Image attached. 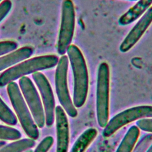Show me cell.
<instances>
[{"label": "cell", "mask_w": 152, "mask_h": 152, "mask_svg": "<svg viewBox=\"0 0 152 152\" xmlns=\"http://www.w3.org/2000/svg\"><path fill=\"white\" fill-rule=\"evenodd\" d=\"M56 127V152H68L69 134L68 121L64 109L57 106L55 109Z\"/></svg>", "instance_id": "11"}, {"label": "cell", "mask_w": 152, "mask_h": 152, "mask_svg": "<svg viewBox=\"0 0 152 152\" xmlns=\"http://www.w3.org/2000/svg\"><path fill=\"white\" fill-rule=\"evenodd\" d=\"M146 152H152V143H151V144L149 146V147H148V149L147 150Z\"/></svg>", "instance_id": "24"}, {"label": "cell", "mask_w": 152, "mask_h": 152, "mask_svg": "<svg viewBox=\"0 0 152 152\" xmlns=\"http://www.w3.org/2000/svg\"><path fill=\"white\" fill-rule=\"evenodd\" d=\"M152 23V6L140 17L119 45V50L125 53L131 50L141 39Z\"/></svg>", "instance_id": "10"}, {"label": "cell", "mask_w": 152, "mask_h": 152, "mask_svg": "<svg viewBox=\"0 0 152 152\" xmlns=\"http://www.w3.org/2000/svg\"><path fill=\"white\" fill-rule=\"evenodd\" d=\"M18 44L13 40H4L0 42V56L10 53L17 49Z\"/></svg>", "instance_id": "20"}, {"label": "cell", "mask_w": 152, "mask_h": 152, "mask_svg": "<svg viewBox=\"0 0 152 152\" xmlns=\"http://www.w3.org/2000/svg\"><path fill=\"white\" fill-rule=\"evenodd\" d=\"M5 144V142L4 141H0V147H2Z\"/></svg>", "instance_id": "25"}, {"label": "cell", "mask_w": 152, "mask_h": 152, "mask_svg": "<svg viewBox=\"0 0 152 152\" xmlns=\"http://www.w3.org/2000/svg\"><path fill=\"white\" fill-rule=\"evenodd\" d=\"M69 59L64 55L59 59L55 72V88L58 100L62 108L72 118L77 116L78 112L71 99L67 81Z\"/></svg>", "instance_id": "6"}, {"label": "cell", "mask_w": 152, "mask_h": 152, "mask_svg": "<svg viewBox=\"0 0 152 152\" xmlns=\"http://www.w3.org/2000/svg\"><path fill=\"white\" fill-rule=\"evenodd\" d=\"M74 77L73 103L75 107H81L86 102L88 90V73L87 66L80 49L71 44L67 49Z\"/></svg>", "instance_id": "1"}, {"label": "cell", "mask_w": 152, "mask_h": 152, "mask_svg": "<svg viewBox=\"0 0 152 152\" xmlns=\"http://www.w3.org/2000/svg\"><path fill=\"white\" fill-rule=\"evenodd\" d=\"M152 118V106L142 105L126 109L113 116L104 126L103 135L108 138L122 126L133 121Z\"/></svg>", "instance_id": "7"}, {"label": "cell", "mask_w": 152, "mask_h": 152, "mask_svg": "<svg viewBox=\"0 0 152 152\" xmlns=\"http://www.w3.org/2000/svg\"><path fill=\"white\" fill-rule=\"evenodd\" d=\"M152 143V133L147 134L144 135L139 140L135 147H134L131 152H146L149 146Z\"/></svg>", "instance_id": "19"}, {"label": "cell", "mask_w": 152, "mask_h": 152, "mask_svg": "<svg viewBox=\"0 0 152 152\" xmlns=\"http://www.w3.org/2000/svg\"><path fill=\"white\" fill-rule=\"evenodd\" d=\"M25 152H33V151L32 150H30V149H29V150H26Z\"/></svg>", "instance_id": "26"}, {"label": "cell", "mask_w": 152, "mask_h": 152, "mask_svg": "<svg viewBox=\"0 0 152 152\" xmlns=\"http://www.w3.org/2000/svg\"><path fill=\"white\" fill-rule=\"evenodd\" d=\"M2 1V0H0V3H1Z\"/></svg>", "instance_id": "28"}, {"label": "cell", "mask_w": 152, "mask_h": 152, "mask_svg": "<svg viewBox=\"0 0 152 152\" xmlns=\"http://www.w3.org/2000/svg\"><path fill=\"white\" fill-rule=\"evenodd\" d=\"M152 4V0H138L137 2L118 19V23L121 26L129 25L141 17L150 8Z\"/></svg>", "instance_id": "12"}, {"label": "cell", "mask_w": 152, "mask_h": 152, "mask_svg": "<svg viewBox=\"0 0 152 152\" xmlns=\"http://www.w3.org/2000/svg\"><path fill=\"white\" fill-rule=\"evenodd\" d=\"M59 59L56 55H46L24 60L0 74V87L30 74L53 68L57 65Z\"/></svg>", "instance_id": "2"}, {"label": "cell", "mask_w": 152, "mask_h": 152, "mask_svg": "<svg viewBox=\"0 0 152 152\" xmlns=\"http://www.w3.org/2000/svg\"><path fill=\"white\" fill-rule=\"evenodd\" d=\"M75 27V11L72 0H63L61 24L57 41V52L61 56L66 53L72 44Z\"/></svg>", "instance_id": "5"}, {"label": "cell", "mask_w": 152, "mask_h": 152, "mask_svg": "<svg viewBox=\"0 0 152 152\" xmlns=\"http://www.w3.org/2000/svg\"><path fill=\"white\" fill-rule=\"evenodd\" d=\"M53 143V138L52 137H46L43 140L41 141L33 152H48V151L50 148Z\"/></svg>", "instance_id": "21"}, {"label": "cell", "mask_w": 152, "mask_h": 152, "mask_svg": "<svg viewBox=\"0 0 152 152\" xmlns=\"http://www.w3.org/2000/svg\"><path fill=\"white\" fill-rule=\"evenodd\" d=\"M7 92L13 108L26 134L31 139L37 140L39 131L24 100L18 84L11 82L7 84Z\"/></svg>", "instance_id": "4"}, {"label": "cell", "mask_w": 152, "mask_h": 152, "mask_svg": "<svg viewBox=\"0 0 152 152\" xmlns=\"http://www.w3.org/2000/svg\"><path fill=\"white\" fill-rule=\"evenodd\" d=\"M0 119L10 125H15L17 123V119L9 107L0 97Z\"/></svg>", "instance_id": "17"}, {"label": "cell", "mask_w": 152, "mask_h": 152, "mask_svg": "<svg viewBox=\"0 0 152 152\" xmlns=\"http://www.w3.org/2000/svg\"><path fill=\"white\" fill-rule=\"evenodd\" d=\"M140 135V129L137 126H132L127 131L118 147L116 152H131Z\"/></svg>", "instance_id": "15"}, {"label": "cell", "mask_w": 152, "mask_h": 152, "mask_svg": "<svg viewBox=\"0 0 152 152\" xmlns=\"http://www.w3.org/2000/svg\"><path fill=\"white\" fill-rule=\"evenodd\" d=\"M137 126L139 129L152 133V118H144L137 122Z\"/></svg>", "instance_id": "23"}, {"label": "cell", "mask_w": 152, "mask_h": 152, "mask_svg": "<svg viewBox=\"0 0 152 152\" xmlns=\"http://www.w3.org/2000/svg\"><path fill=\"white\" fill-rule=\"evenodd\" d=\"M127 1H137L138 0H127Z\"/></svg>", "instance_id": "27"}, {"label": "cell", "mask_w": 152, "mask_h": 152, "mask_svg": "<svg viewBox=\"0 0 152 152\" xmlns=\"http://www.w3.org/2000/svg\"><path fill=\"white\" fill-rule=\"evenodd\" d=\"M19 86L30 108L34 121L39 128L45 124V115L38 92L32 81L28 77L20 78Z\"/></svg>", "instance_id": "8"}, {"label": "cell", "mask_w": 152, "mask_h": 152, "mask_svg": "<svg viewBox=\"0 0 152 152\" xmlns=\"http://www.w3.org/2000/svg\"><path fill=\"white\" fill-rule=\"evenodd\" d=\"M34 52L31 46H26L0 57V71L30 57Z\"/></svg>", "instance_id": "13"}, {"label": "cell", "mask_w": 152, "mask_h": 152, "mask_svg": "<svg viewBox=\"0 0 152 152\" xmlns=\"http://www.w3.org/2000/svg\"><path fill=\"white\" fill-rule=\"evenodd\" d=\"M32 77L37 86L42 99L45 123L48 126L52 125L55 119V99L50 84L45 77L40 72H36L32 74Z\"/></svg>", "instance_id": "9"}, {"label": "cell", "mask_w": 152, "mask_h": 152, "mask_svg": "<svg viewBox=\"0 0 152 152\" xmlns=\"http://www.w3.org/2000/svg\"><path fill=\"white\" fill-rule=\"evenodd\" d=\"M97 134V131L90 128L83 132L74 144L70 152H84Z\"/></svg>", "instance_id": "14"}, {"label": "cell", "mask_w": 152, "mask_h": 152, "mask_svg": "<svg viewBox=\"0 0 152 152\" xmlns=\"http://www.w3.org/2000/svg\"><path fill=\"white\" fill-rule=\"evenodd\" d=\"M35 145L34 140L22 139L6 145L0 150V152H23Z\"/></svg>", "instance_id": "16"}, {"label": "cell", "mask_w": 152, "mask_h": 152, "mask_svg": "<svg viewBox=\"0 0 152 152\" xmlns=\"http://www.w3.org/2000/svg\"><path fill=\"white\" fill-rule=\"evenodd\" d=\"M11 8L12 2L10 0H3L0 3V23L6 17Z\"/></svg>", "instance_id": "22"}, {"label": "cell", "mask_w": 152, "mask_h": 152, "mask_svg": "<svg viewBox=\"0 0 152 152\" xmlns=\"http://www.w3.org/2000/svg\"><path fill=\"white\" fill-rule=\"evenodd\" d=\"M109 66L107 62H102L99 65L96 85V113L101 128H104L109 121Z\"/></svg>", "instance_id": "3"}, {"label": "cell", "mask_w": 152, "mask_h": 152, "mask_svg": "<svg viewBox=\"0 0 152 152\" xmlns=\"http://www.w3.org/2000/svg\"><path fill=\"white\" fill-rule=\"evenodd\" d=\"M21 136L20 132L12 127L0 125V140H16Z\"/></svg>", "instance_id": "18"}]
</instances>
